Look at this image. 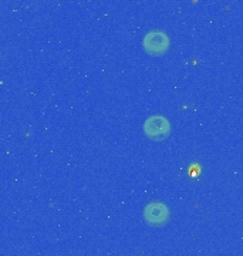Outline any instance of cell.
Returning a JSON list of instances; mask_svg holds the SVG:
<instances>
[{"instance_id":"1","label":"cell","mask_w":243,"mask_h":256,"mask_svg":"<svg viewBox=\"0 0 243 256\" xmlns=\"http://www.w3.org/2000/svg\"><path fill=\"white\" fill-rule=\"evenodd\" d=\"M142 218L146 222V225L152 228H164L171 220V210L164 202H150L144 208Z\"/></svg>"},{"instance_id":"2","label":"cell","mask_w":243,"mask_h":256,"mask_svg":"<svg viewBox=\"0 0 243 256\" xmlns=\"http://www.w3.org/2000/svg\"><path fill=\"white\" fill-rule=\"evenodd\" d=\"M144 134L152 141H164L171 136V124L164 116H151L145 120Z\"/></svg>"},{"instance_id":"3","label":"cell","mask_w":243,"mask_h":256,"mask_svg":"<svg viewBox=\"0 0 243 256\" xmlns=\"http://www.w3.org/2000/svg\"><path fill=\"white\" fill-rule=\"evenodd\" d=\"M170 44H171L170 37L161 30H152L146 33L142 40L145 52L150 56H156V57L165 54L170 50Z\"/></svg>"}]
</instances>
